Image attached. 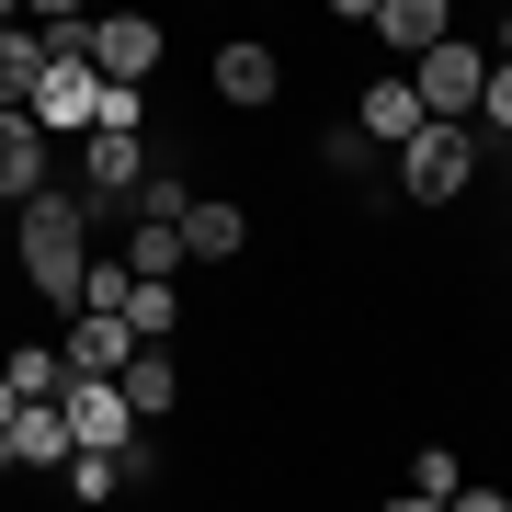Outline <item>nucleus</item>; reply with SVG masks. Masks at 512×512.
Returning <instances> with one entry per match:
<instances>
[{"label":"nucleus","instance_id":"f257e3e1","mask_svg":"<svg viewBox=\"0 0 512 512\" xmlns=\"http://www.w3.org/2000/svg\"><path fill=\"white\" fill-rule=\"evenodd\" d=\"M12 262H23V285H35L46 308H80V262H92V194L35 183V194L12 205Z\"/></svg>","mask_w":512,"mask_h":512},{"label":"nucleus","instance_id":"f03ea898","mask_svg":"<svg viewBox=\"0 0 512 512\" xmlns=\"http://www.w3.org/2000/svg\"><path fill=\"white\" fill-rule=\"evenodd\" d=\"M478 183V126L467 114H421L399 137V205H456Z\"/></svg>","mask_w":512,"mask_h":512},{"label":"nucleus","instance_id":"7ed1b4c3","mask_svg":"<svg viewBox=\"0 0 512 512\" xmlns=\"http://www.w3.org/2000/svg\"><path fill=\"white\" fill-rule=\"evenodd\" d=\"M478 80H490V46H467V35H433V46L410 57L421 114H478Z\"/></svg>","mask_w":512,"mask_h":512},{"label":"nucleus","instance_id":"20e7f679","mask_svg":"<svg viewBox=\"0 0 512 512\" xmlns=\"http://www.w3.org/2000/svg\"><path fill=\"white\" fill-rule=\"evenodd\" d=\"M57 410H69V444H92V456H126V444L148 433L114 376H69V387H57Z\"/></svg>","mask_w":512,"mask_h":512},{"label":"nucleus","instance_id":"39448f33","mask_svg":"<svg viewBox=\"0 0 512 512\" xmlns=\"http://www.w3.org/2000/svg\"><path fill=\"white\" fill-rule=\"evenodd\" d=\"M205 80H217L228 114H274V103H285V57L262 46V35H228L217 57H205Z\"/></svg>","mask_w":512,"mask_h":512},{"label":"nucleus","instance_id":"423d86ee","mask_svg":"<svg viewBox=\"0 0 512 512\" xmlns=\"http://www.w3.org/2000/svg\"><path fill=\"white\" fill-rule=\"evenodd\" d=\"M92 92H103V69H92V57H46V69H35V92H23V114H35L46 137H92Z\"/></svg>","mask_w":512,"mask_h":512},{"label":"nucleus","instance_id":"0eeeda50","mask_svg":"<svg viewBox=\"0 0 512 512\" xmlns=\"http://www.w3.org/2000/svg\"><path fill=\"white\" fill-rule=\"evenodd\" d=\"M148 171H160V160H148L137 126H92V137H80V194H92V205H126Z\"/></svg>","mask_w":512,"mask_h":512},{"label":"nucleus","instance_id":"6e6552de","mask_svg":"<svg viewBox=\"0 0 512 512\" xmlns=\"http://www.w3.org/2000/svg\"><path fill=\"white\" fill-rule=\"evenodd\" d=\"M69 467V410L57 399H23L12 433H0V478H57Z\"/></svg>","mask_w":512,"mask_h":512},{"label":"nucleus","instance_id":"1a4fd4ad","mask_svg":"<svg viewBox=\"0 0 512 512\" xmlns=\"http://www.w3.org/2000/svg\"><path fill=\"white\" fill-rule=\"evenodd\" d=\"M160 57H171V35H160L148 12H126V0H114V12H92V69H103V80H148Z\"/></svg>","mask_w":512,"mask_h":512},{"label":"nucleus","instance_id":"9d476101","mask_svg":"<svg viewBox=\"0 0 512 512\" xmlns=\"http://www.w3.org/2000/svg\"><path fill=\"white\" fill-rule=\"evenodd\" d=\"M114 387H126V410L148 421V433H160V421L183 410V353H171V342H137L126 365H114Z\"/></svg>","mask_w":512,"mask_h":512},{"label":"nucleus","instance_id":"9b49d317","mask_svg":"<svg viewBox=\"0 0 512 512\" xmlns=\"http://www.w3.org/2000/svg\"><path fill=\"white\" fill-rule=\"evenodd\" d=\"M57 353H69V376H114V365L137 353V330H126V308H69Z\"/></svg>","mask_w":512,"mask_h":512},{"label":"nucleus","instance_id":"f8f14e48","mask_svg":"<svg viewBox=\"0 0 512 512\" xmlns=\"http://www.w3.org/2000/svg\"><path fill=\"white\" fill-rule=\"evenodd\" d=\"M251 251V217L228 194H183V262H239Z\"/></svg>","mask_w":512,"mask_h":512},{"label":"nucleus","instance_id":"ddd939ff","mask_svg":"<svg viewBox=\"0 0 512 512\" xmlns=\"http://www.w3.org/2000/svg\"><path fill=\"white\" fill-rule=\"evenodd\" d=\"M35 183H46V126L23 103H0V205H23Z\"/></svg>","mask_w":512,"mask_h":512},{"label":"nucleus","instance_id":"4468645a","mask_svg":"<svg viewBox=\"0 0 512 512\" xmlns=\"http://www.w3.org/2000/svg\"><path fill=\"white\" fill-rule=\"evenodd\" d=\"M365 35H376V46H399V57H421L433 35H456V0H376Z\"/></svg>","mask_w":512,"mask_h":512},{"label":"nucleus","instance_id":"2eb2a0df","mask_svg":"<svg viewBox=\"0 0 512 512\" xmlns=\"http://www.w3.org/2000/svg\"><path fill=\"white\" fill-rule=\"evenodd\" d=\"M126 330L137 342H183V274H137L126 285Z\"/></svg>","mask_w":512,"mask_h":512},{"label":"nucleus","instance_id":"dca6fc26","mask_svg":"<svg viewBox=\"0 0 512 512\" xmlns=\"http://www.w3.org/2000/svg\"><path fill=\"white\" fill-rule=\"evenodd\" d=\"M353 126H365L376 148H399V137L421 126V92H410V69H399V80H365V103H353Z\"/></svg>","mask_w":512,"mask_h":512},{"label":"nucleus","instance_id":"f3484780","mask_svg":"<svg viewBox=\"0 0 512 512\" xmlns=\"http://www.w3.org/2000/svg\"><path fill=\"white\" fill-rule=\"evenodd\" d=\"M126 274H183V217H137L126 228Z\"/></svg>","mask_w":512,"mask_h":512},{"label":"nucleus","instance_id":"a211bd4d","mask_svg":"<svg viewBox=\"0 0 512 512\" xmlns=\"http://www.w3.org/2000/svg\"><path fill=\"white\" fill-rule=\"evenodd\" d=\"M0 376H12L23 399H57V387H69V353H57V342H12V353H0Z\"/></svg>","mask_w":512,"mask_h":512},{"label":"nucleus","instance_id":"6ab92c4d","mask_svg":"<svg viewBox=\"0 0 512 512\" xmlns=\"http://www.w3.org/2000/svg\"><path fill=\"white\" fill-rule=\"evenodd\" d=\"M319 171H330V183H365V171H376V137L353 126V114H342V126H319Z\"/></svg>","mask_w":512,"mask_h":512},{"label":"nucleus","instance_id":"aec40b11","mask_svg":"<svg viewBox=\"0 0 512 512\" xmlns=\"http://www.w3.org/2000/svg\"><path fill=\"white\" fill-rule=\"evenodd\" d=\"M46 69V35H23V23H0V103H23Z\"/></svg>","mask_w":512,"mask_h":512},{"label":"nucleus","instance_id":"412c9836","mask_svg":"<svg viewBox=\"0 0 512 512\" xmlns=\"http://www.w3.org/2000/svg\"><path fill=\"white\" fill-rule=\"evenodd\" d=\"M456 456H444V444H421V456H410V501H456Z\"/></svg>","mask_w":512,"mask_h":512},{"label":"nucleus","instance_id":"4be33fe9","mask_svg":"<svg viewBox=\"0 0 512 512\" xmlns=\"http://www.w3.org/2000/svg\"><path fill=\"white\" fill-rule=\"evenodd\" d=\"M126 285H137L126 251H114V262H80V308H126Z\"/></svg>","mask_w":512,"mask_h":512},{"label":"nucleus","instance_id":"5701e85b","mask_svg":"<svg viewBox=\"0 0 512 512\" xmlns=\"http://www.w3.org/2000/svg\"><path fill=\"white\" fill-rule=\"evenodd\" d=\"M478 126H512V57H490V80H478Z\"/></svg>","mask_w":512,"mask_h":512},{"label":"nucleus","instance_id":"b1692460","mask_svg":"<svg viewBox=\"0 0 512 512\" xmlns=\"http://www.w3.org/2000/svg\"><path fill=\"white\" fill-rule=\"evenodd\" d=\"M92 0H23V23H80Z\"/></svg>","mask_w":512,"mask_h":512},{"label":"nucleus","instance_id":"393cba45","mask_svg":"<svg viewBox=\"0 0 512 512\" xmlns=\"http://www.w3.org/2000/svg\"><path fill=\"white\" fill-rule=\"evenodd\" d=\"M330 23H376V0H330Z\"/></svg>","mask_w":512,"mask_h":512},{"label":"nucleus","instance_id":"a878e982","mask_svg":"<svg viewBox=\"0 0 512 512\" xmlns=\"http://www.w3.org/2000/svg\"><path fill=\"white\" fill-rule=\"evenodd\" d=\"M12 410H23V387H12V376H0V433H12Z\"/></svg>","mask_w":512,"mask_h":512},{"label":"nucleus","instance_id":"bb28decb","mask_svg":"<svg viewBox=\"0 0 512 512\" xmlns=\"http://www.w3.org/2000/svg\"><path fill=\"white\" fill-rule=\"evenodd\" d=\"M490 148H501V171H512V126H490Z\"/></svg>","mask_w":512,"mask_h":512},{"label":"nucleus","instance_id":"cd10ccee","mask_svg":"<svg viewBox=\"0 0 512 512\" xmlns=\"http://www.w3.org/2000/svg\"><path fill=\"white\" fill-rule=\"evenodd\" d=\"M0 23H23V0H0Z\"/></svg>","mask_w":512,"mask_h":512},{"label":"nucleus","instance_id":"c85d7f7f","mask_svg":"<svg viewBox=\"0 0 512 512\" xmlns=\"http://www.w3.org/2000/svg\"><path fill=\"white\" fill-rule=\"evenodd\" d=\"M501 57H512V12H501Z\"/></svg>","mask_w":512,"mask_h":512},{"label":"nucleus","instance_id":"c756f323","mask_svg":"<svg viewBox=\"0 0 512 512\" xmlns=\"http://www.w3.org/2000/svg\"><path fill=\"white\" fill-rule=\"evenodd\" d=\"M262 12H285V0H262Z\"/></svg>","mask_w":512,"mask_h":512},{"label":"nucleus","instance_id":"7c9ffc66","mask_svg":"<svg viewBox=\"0 0 512 512\" xmlns=\"http://www.w3.org/2000/svg\"><path fill=\"white\" fill-rule=\"evenodd\" d=\"M501 228H512V205H501Z\"/></svg>","mask_w":512,"mask_h":512}]
</instances>
